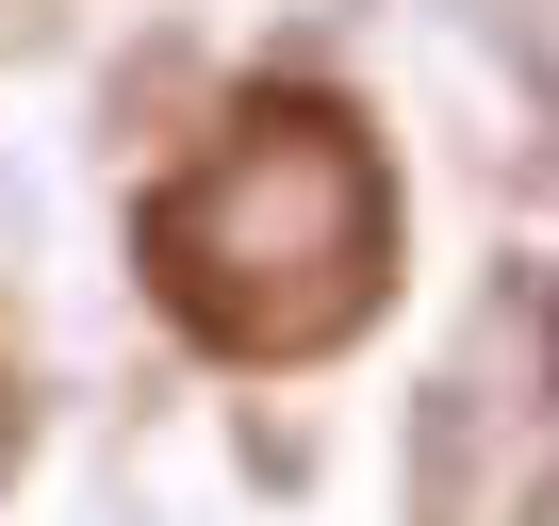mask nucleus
Returning <instances> with one entry per match:
<instances>
[{
    "mask_svg": "<svg viewBox=\"0 0 559 526\" xmlns=\"http://www.w3.org/2000/svg\"><path fill=\"white\" fill-rule=\"evenodd\" d=\"M181 247H230V297L214 313H263V280H297L280 330H330L346 297H379V181L330 148V116H263L181 198Z\"/></svg>",
    "mask_w": 559,
    "mask_h": 526,
    "instance_id": "1",
    "label": "nucleus"
},
{
    "mask_svg": "<svg viewBox=\"0 0 559 526\" xmlns=\"http://www.w3.org/2000/svg\"><path fill=\"white\" fill-rule=\"evenodd\" d=\"M412 526H477V379L412 395Z\"/></svg>",
    "mask_w": 559,
    "mask_h": 526,
    "instance_id": "2",
    "label": "nucleus"
},
{
    "mask_svg": "<svg viewBox=\"0 0 559 526\" xmlns=\"http://www.w3.org/2000/svg\"><path fill=\"white\" fill-rule=\"evenodd\" d=\"M444 17H461L493 67H510V99H543V0H444Z\"/></svg>",
    "mask_w": 559,
    "mask_h": 526,
    "instance_id": "3",
    "label": "nucleus"
}]
</instances>
